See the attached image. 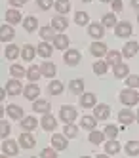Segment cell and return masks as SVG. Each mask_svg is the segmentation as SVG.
Instances as JSON below:
<instances>
[{
    "label": "cell",
    "mask_w": 139,
    "mask_h": 158,
    "mask_svg": "<svg viewBox=\"0 0 139 158\" xmlns=\"http://www.w3.org/2000/svg\"><path fill=\"white\" fill-rule=\"evenodd\" d=\"M118 97L122 101V105H126V107H133L137 101H139V94L135 92V88H126V89H122Z\"/></svg>",
    "instance_id": "6da1fadb"
},
{
    "label": "cell",
    "mask_w": 139,
    "mask_h": 158,
    "mask_svg": "<svg viewBox=\"0 0 139 158\" xmlns=\"http://www.w3.org/2000/svg\"><path fill=\"white\" fill-rule=\"evenodd\" d=\"M59 118H61L63 122H67V124L74 122V118H76V109H74V107H71V105L61 107V110H59Z\"/></svg>",
    "instance_id": "7a4b0ae2"
},
{
    "label": "cell",
    "mask_w": 139,
    "mask_h": 158,
    "mask_svg": "<svg viewBox=\"0 0 139 158\" xmlns=\"http://www.w3.org/2000/svg\"><path fill=\"white\" fill-rule=\"evenodd\" d=\"M63 61L69 65V67H74L80 63V52L78 50H67L65 55H63Z\"/></svg>",
    "instance_id": "3957f363"
},
{
    "label": "cell",
    "mask_w": 139,
    "mask_h": 158,
    "mask_svg": "<svg viewBox=\"0 0 139 158\" xmlns=\"http://www.w3.org/2000/svg\"><path fill=\"white\" fill-rule=\"evenodd\" d=\"M52 147H53V149H57V151H65L67 147H69L67 135H59V133L52 135Z\"/></svg>",
    "instance_id": "277c9868"
},
{
    "label": "cell",
    "mask_w": 139,
    "mask_h": 158,
    "mask_svg": "<svg viewBox=\"0 0 139 158\" xmlns=\"http://www.w3.org/2000/svg\"><path fill=\"white\" fill-rule=\"evenodd\" d=\"M2 152H4L6 156H17V152H19V147H17V143H15V141L6 139V141L2 143Z\"/></svg>",
    "instance_id": "5b68a950"
},
{
    "label": "cell",
    "mask_w": 139,
    "mask_h": 158,
    "mask_svg": "<svg viewBox=\"0 0 139 158\" xmlns=\"http://www.w3.org/2000/svg\"><path fill=\"white\" fill-rule=\"evenodd\" d=\"M132 32H133L132 31V25L126 23V21H124V23H118L116 27H114V35H116L118 38H128Z\"/></svg>",
    "instance_id": "8992f818"
},
{
    "label": "cell",
    "mask_w": 139,
    "mask_h": 158,
    "mask_svg": "<svg viewBox=\"0 0 139 158\" xmlns=\"http://www.w3.org/2000/svg\"><path fill=\"white\" fill-rule=\"evenodd\" d=\"M19 145L23 147V149H32V147L36 145V139H34L29 131H23V133L19 135Z\"/></svg>",
    "instance_id": "52a82bcc"
},
{
    "label": "cell",
    "mask_w": 139,
    "mask_h": 158,
    "mask_svg": "<svg viewBox=\"0 0 139 158\" xmlns=\"http://www.w3.org/2000/svg\"><path fill=\"white\" fill-rule=\"evenodd\" d=\"M14 36H15V31H14V27H11L10 23L0 27V40H2V42H10V40H14Z\"/></svg>",
    "instance_id": "ba28073f"
},
{
    "label": "cell",
    "mask_w": 139,
    "mask_h": 158,
    "mask_svg": "<svg viewBox=\"0 0 139 158\" xmlns=\"http://www.w3.org/2000/svg\"><path fill=\"white\" fill-rule=\"evenodd\" d=\"M88 35L91 38H103V35H105V27H103V23H91L88 27Z\"/></svg>",
    "instance_id": "9c48e42d"
},
{
    "label": "cell",
    "mask_w": 139,
    "mask_h": 158,
    "mask_svg": "<svg viewBox=\"0 0 139 158\" xmlns=\"http://www.w3.org/2000/svg\"><path fill=\"white\" fill-rule=\"evenodd\" d=\"M90 52H91V55H95V57H103V55H105L109 50H107V46H105V42H94L90 46Z\"/></svg>",
    "instance_id": "30bf717a"
},
{
    "label": "cell",
    "mask_w": 139,
    "mask_h": 158,
    "mask_svg": "<svg viewBox=\"0 0 139 158\" xmlns=\"http://www.w3.org/2000/svg\"><path fill=\"white\" fill-rule=\"evenodd\" d=\"M109 114H111V109H109V105H95V109H94V116L97 118V120H107L109 118Z\"/></svg>",
    "instance_id": "8fae6325"
},
{
    "label": "cell",
    "mask_w": 139,
    "mask_h": 158,
    "mask_svg": "<svg viewBox=\"0 0 139 158\" xmlns=\"http://www.w3.org/2000/svg\"><path fill=\"white\" fill-rule=\"evenodd\" d=\"M6 92L10 95H19L23 92V88H21V82L17 80V78H11V80L6 84Z\"/></svg>",
    "instance_id": "7c38bea8"
},
{
    "label": "cell",
    "mask_w": 139,
    "mask_h": 158,
    "mask_svg": "<svg viewBox=\"0 0 139 158\" xmlns=\"http://www.w3.org/2000/svg\"><path fill=\"white\" fill-rule=\"evenodd\" d=\"M69 89H71V94L82 95L84 94V80H82V78H73L71 84H69Z\"/></svg>",
    "instance_id": "4fadbf2b"
},
{
    "label": "cell",
    "mask_w": 139,
    "mask_h": 158,
    "mask_svg": "<svg viewBox=\"0 0 139 158\" xmlns=\"http://www.w3.org/2000/svg\"><path fill=\"white\" fill-rule=\"evenodd\" d=\"M137 52H139V44L137 42H126V46L122 50V55H124V57H128V59H132Z\"/></svg>",
    "instance_id": "5bb4252c"
},
{
    "label": "cell",
    "mask_w": 139,
    "mask_h": 158,
    "mask_svg": "<svg viewBox=\"0 0 139 158\" xmlns=\"http://www.w3.org/2000/svg\"><path fill=\"white\" fill-rule=\"evenodd\" d=\"M38 94H40V88L36 84H29L25 88V94H23V95H25V99H29V101H36Z\"/></svg>",
    "instance_id": "9a60e30c"
},
{
    "label": "cell",
    "mask_w": 139,
    "mask_h": 158,
    "mask_svg": "<svg viewBox=\"0 0 139 158\" xmlns=\"http://www.w3.org/2000/svg\"><path fill=\"white\" fill-rule=\"evenodd\" d=\"M105 152H107V156L118 154V152H120V143H118L116 139H109V141L105 143Z\"/></svg>",
    "instance_id": "2e32d148"
},
{
    "label": "cell",
    "mask_w": 139,
    "mask_h": 158,
    "mask_svg": "<svg viewBox=\"0 0 139 158\" xmlns=\"http://www.w3.org/2000/svg\"><path fill=\"white\" fill-rule=\"evenodd\" d=\"M53 48L55 46H50V44L48 42H40L38 44V55H40V57H44V59H48V57H52V53H53Z\"/></svg>",
    "instance_id": "e0dca14e"
},
{
    "label": "cell",
    "mask_w": 139,
    "mask_h": 158,
    "mask_svg": "<svg viewBox=\"0 0 139 158\" xmlns=\"http://www.w3.org/2000/svg\"><path fill=\"white\" fill-rule=\"evenodd\" d=\"M34 55H36V50H34V46H31V44L23 46V50H21V59H23V61L31 63V61L34 59Z\"/></svg>",
    "instance_id": "ac0fdd59"
},
{
    "label": "cell",
    "mask_w": 139,
    "mask_h": 158,
    "mask_svg": "<svg viewBox=\"0 0 139 158\" xmlns=\"http://www.w3.org/2000/svg\"><path fill=\"white\" fill-rule=\"evenodd\" d=\"M118 122L124 124V126H128V124H133V112L130 109H122L118 112Z\"/></svg>",
    "instance_id": "d6986e66"
},
{
    "label": "cell",
    "mask_w": 139,
    "mask_h": 158,
    "mask_svg": "<svg viewBox=\"0 0 139 158\" xmlns=\"http://www.w3.org/2000/svg\"><path fill=\"white\" fill-rule=\"evenodd\" d=\"M32 110L34 112H42V114H48L50 112V103L46 99H36L34 105H32Z\"/></svg>",
    "instance_id": "ffe728a7"
},
{
    "label": "cell",
    "mask_w": 139,
    "mask_h": 158,
    "mask_svg": "<svg viewBox=\"0 0 139 158\" xmlns=\"http://www.w3.org/2000/svg\"><path fill=\"white\" fill-rule=\"evenodd\" d=\"M40 124H42V130H46V131H52V130H55V126H57V120H55L52 114H44Z\"/></svg>",
    "instance_id": "44dd1931"
},
{
    "label": "cell",
    "mask_w": 139,
    "mask_h": 158,
    "mask_svg": "<svg viewBox=\"0 0 139 158\" xmlns=\"http://www.w3.org/2000/svg\"><path fill=\"white\" fill-rule=\"evenodd\" d=\"M6 112H8V116L11 120H21L23 118V109L19 105H10V107H6Z\"/></svg>",
    "instance_id": "7402d4cb"
},
{
    "label": "cell",
    "mask_w": 139,
    "mask_h": 158,
    "mask_svg": "<svg viewBox=\"0 0 139 158\" xmlns=\"http://www.w3.org/2000/svg\"><path fill=\"white\" fill-rule=\"evenodd\" d=\"M80 107H84V109L95 107V95L94 94H82L80 95Z\"/></svg>",
    "instance_id": "603a6c76"
},
{
    "label": "cell",
    "mask_w": 139,
    "mask_h": 158,
    "mask_svg": "<svg viewBox=\"0 0 139 158\" xmlns=\"http://www.w3.org/2000/svg\"><path fill=\"white\" fill-rule=\"evenodd\" d=\"M52 42H53V46H55L57 50H67V48H69V38H67L65 35H61V32H57L55 38H53Z\"/></svg>",
    "instance_id": "cb8c5ba5"
},
{
    "label": "cell",
    "mask_w": 139,
    "mask_h": 158,
    "mask_svg": "<svg viewBox=\"0 0 139 158\" xmlns=\"http://www.w3.org/2000/svg\"><path fill=\"white\" fill-rule=\"evenodd\" d=\"M40 69H42V76H46V78H53V76H55V73H57L55 65H53V63H50V61L42 63Z\"/></svg>",
    "instance_id": "d4e9b609"
},
{
    "label": "cell",
    "mask_w": 139,
    "mask_h": 158,
    "mask_svg": "<svg viewBox=\"0 0 139 158\" xmlns=\"http://www.w3.org/2000/svg\"><path fill=\"white\" fill-rule=\"evenodd\" d=\"M38 126V122L34 116H27V118H21V128L25 130V131H32L34 128Z\"/></svg>",
    "instance_id": "484cf974"
},
{
    "label": "cell",
    "mask_w": 139,
    "mask_h": 158,
    "mask_svg": "<svg viewBox=\"0 0 139 158\" xmlns=\"http://www.w3.org/2000/svg\"><path fill=\"white\" fill-rule=\"evenodd\" d=\"M107 63H109V65H118V63H122V53H120L118 50L107 52Z\"/></svg>",
    "instance_id": "4316f807"
},
{
    "label": "cell",
    "mask_w": 139,
    "mask_h": 158,
    "mask_svg": "<svg viewBox=\"0 0 139 158\" xmlns=\"http://www.w3.org/2000/svg\"><path fill=\"white\" fill-rule=\"evenodd\" d=\"M36 27H38V21H36V17L29 15L27 19H23V29H25L27 32H32V31H36Z\"/></svg>",
    "instance_id": "83f0119b"
},
{
    "label": "cell",
    "mask_w": 139,
    "mask_h": 158,
    "mask_svg": "<svg viewBox=\"0 0 139 158\" xmlns=\"http://www.w3.org/2000/svg\"><path fill=\"white\" fill-rule=\"evenodd\" d=\"M40 76H42V69H40L38 65H32V67H29V71H27V78H29V80L36 82Z\"/></svg>",
    "instance_id": "f1b7e54d"
},
{
    "label": "cell",
    "mask_w": 139,
    "mask_h": 158,
    "mask_svg": "<svg viewBox=\"0 0 139 158\" xmlns=\"http://www.w3.org/2000/svg\"><path fill=\"white\" fill-rule=\"evenodd\" d=\"M53 8L57 10V14H69V10H71V2H69V0H55Z\"/></svg>",
    "instance_id": "f546056e"
},
{
    "label": "cell",
    "mask_w": 139,
    "mask_h": 158,
    "mask_svg": "<svg viewBox=\"0 0 139 158\" xmlns=\"http://www.w3.org/2000/svg\"><path fill=\"white\" fill-rule=\"evenodd\" d=\"M67 25H69V23H67L65 17H53V19H52V27H53V31H57V32L65 31Z\"/></svg>",
    "instance_id": "4dcf8cb0"
},
{
    "label": "cell",
    "mask_w": 139,
    "mask_h": 158,
    "mask_svg": "<svg viewBox=\"0 0 139 158\" xmlns=\"http://www.w3.org/2000/svg\"><path fill=\"white\" fill-rule=\"evenodd\" d=\"M6 21L10 25H15V23L21 21V14L17 12V10H8V12H6Z\"/></svg>",
    "instance_id": "1f68e13d"
},
{
    "label": "cell",
    "mask_w": 139,
    "mask_h": 158,
    "mask_svg": "<svg viewBox=\"0 0 139 158\" xmlns=\"http://www.w3.org/2000/svg\"><path fill=\"white\" fill-rule=\"evenodd\" d=\"M114 76H116V78H126V76H128V65H126V63H118V65H114Z\"/></svg>",
    "instance_id": "d6a6232c"
},
{
    "label": "cell",
    "mask_w": 139,
    "mask_h": 158,
    "mask_svg": "<svg viewBox=\"0 0 139 158\" xmlns=\"http://www.w3.org/2000/svg\"><path fill=\"white\" fill-rule=\"evenodd\" d=\"M63 82H59V80H52L50 82V86H48V89H50V94H53V95H59V94H63Z\"/></svg>",
    "instance_id": "836d02e7"
},
{
    "label": "cell",
    "mask_w": 139,
    "mask_h": 158,
    "mask_svg": "<svg viewBox=\"0 0 139 158\" xmlns=\"http://www.w3.org/2000/svg\"><path fill=\"white\" fill-rule=\"evenodd\" d=\"M95 126H97V118L95 116H84L82 118V128H86V130H95Z\"/></svg>",
    "instance_id": "e575fe53"
},
{
    "label": "cell",
    "mask_w": 139,
    "mask_h": 158,
    "mask_svg": "<svg viewBox=\"0 0 139 158\" xmlns=\"http://www.w3.org/2000/svg\"><path fill=\"white\" fill-rule=\"evenodd\" d=\"M17 55H19V46H15V44H10V46L6 48V59L14 61Z\"/></svg>",
    "instance_id": "d590c367"
},
{
    "label": "cell",
    "mask_w": 139,
    "mask_h": 158,
    "mask_svg": "<svg viewBox=\"0 0 139 158\" xmlns=\"http://www.w3.org/2000/svg\"><path fill=\"white\" fill-rule=\"evenodd\" d=\"M10 73H11V76H14V78H25L27 76V71L23 69L21 65H11Z\"/></svg>",
    "instance_id": "8d00e7d4"
},
{
    "label": "cell",
    "mask_w": 139,
    "mask_h": 158,
    "mask_svg": "<svg viewBox=\"0 0 139 158\" xmlns=\"http://www.w3.org/2000/svg\"><path fill=\"white\" fill-rule=\"evenodd\" d=\"M126 152H128V156H137L139 154V141H128Z\"/></svg>",
    "instance_id": "74e56055"
},
{
    "label": "cell",
    "mask_w": 139,
    "mask_h": 158,
    "mask_svg": "<svg viewBox=\"0 0 139 158\" xmlns=\"http://www.w3.org/2000/svg\"><path fill=\"white\" fill-rule=\"evenodd\" d=\"M107 69H109V63L105 61H97V63H94V73L95 74H99V76H103V74H107Z\"/></svg>",
    "instance_id": "f35d334b"
},
{
    "label": "cell",
    "mask_w": 139,
    "mask_h": 158,
    "mask_svg": "<svg viewBox=\"0 0 139 158\" xmlns=\"http://www.w3.org/2000/svg\"><path fill=\"white\" fill-rule=\"evenodd\" d=\"M118 21L114 17V14H105L103 15V27H116Z\"/></svg>",
    "instance_id": "ab89813d"
},
{
    "label": "cell",
    "mask_w": 139,
    "mask_h": 158,
    "mask_svg": "<svg viewBox=\"0 0 139 158\" xmlns=\"http://www.w3.org/2000/svg\"><path fill=\"white\" fill-rule=\"evenodd\" d=\"M88 19H90V15L86 12H76L74 14V23L76 25H88Z\"/></svg>",
    "instance_id": "60d3db41"
},
{
    "label": "cell",
    "mask_w": 139,
    "mask_h": 158,
    "mask_svg": "<svg viewBox=\"0 0 139 158\" xmlns=\"http://www.w3.org/2000/svg\"><path fill=\"white\" fill-rule=\"evenodd\" d=\"M40 38L42 40H53L55 35H53V27H42L40 31Z\"/></svg>",
    "instance_id": "b9f144b4"
},
{
    "label": "cell",
    "mask_w": 139,
    "mask_h": 158,
    "mask_svg": "<svg viewBox=\"0 0 139 158\" xmlns=\"http://www.w3.org/2000/svg\"><path fill=\"white\" fill-rule=\"evenodd\" d=\"M103 139H105V133H103V131H95V130H91V133H90V141L94 143V145H99Z\"/></svg>",
    "instance_id": "7bdbcfd3"
},
{
    "label": "cell",
    "mask_w": 139,
    "mask_h": 158,
    "mask_svg": "<svg viewBox=\"0 0 139 158\" xmlns=\"http://www.w3.org/2000/svg\"><path fill=\"white\" fill-rule=\"evenodd\" d=\"M65 135H67V137H76V135H78V128L74 126V124L71 122V124H67V126H65Z\"/></svg>",
    "instance_id": "ee69618b"
},
{
    "label": "cell",
    "mask_w": 139,
    "mask_h": 158,
    "mask_svg": "<svg viewBox=\"0 0 139 158\" xmlns=\"http://www.w3.org/2000/svg\"><path fill=\"white\" fill-rule=\"evenodd\" d=\"M105 135H107L109 139H116V137H118V128L111 124V126H107V128H105Z\"/></svg>",
    "instance_id": "f6af8a7d"
},
{
    "label": "cell",
    "mask_w": 139,
    "mask_h": 158,
    "mask_svg": "<svg viewBox=\"0 0 139 158\" xmlns=\"http://www.w3.org/2000/svg\"><path fill=\"white\" fill-rule=\"evenodd\" d=\"M126 84H128V88H139V76H128L126 78Z\"/></svg>",
    "instance_id": "bcb514c9"
},
{
    "label": "cell",
    "mask_w": 139,
    "mask_h": 158,
    "mask_svg": "<svg viewBox=\"0 0 139 158\" xmlns=\"http://www.w3.org/2000/svg\"><path fill=\"white\" fill-rule=\"evenodd\" d=\"M8 133H10V124L8 122H0V135H2V137H8Z\"/></svg>",
    "instance_id": "7dc6e473"
},
{
    "label": "cell",
    "mask_w": 139,
    "mask_h": 158,
    "mask_svg": "<svg viewBox=\"0 0 139 158\" xmlns=\"http://www.w3.org/2000/svg\"><path fill=\"white\" fill-rule=\"evenodd\" d=\"M53 4H55L53 0H38V8L40 10H50Z\"/></svg>",
    "instance_id": "c3c4849f"
},
{
    "label": "cell",
    "mask_w": 139,
    "mask_h": 158,
    "mask_svg": "<svg viewBox=\"0 0 139 158\" xmlns=\"http://www.w3.org/2000/svg\"><path fill=\"white\" fill-rule=\"evenodd\" d=\"M42 156L44 158H55L57 156V149H44L42 151Z\"/></svg>",
    "instance_id": "681fc988"
},
{
    "label": "cell",
    "mask_w": 139,
    "mask_h": 158,
    "mask_svg": "<svg viewBox=\"0 0 139 158\" xmlns=\"http://www.w3.org/2000/svg\"><path fill=\"white\" fill-rule=\"evenodd\" d=\"M111 4H112V10H114V12H122V8H124V6H122V0H112Z\"/></svg>",
    "instance_id": "f907efd6"
},
{
    "label": "cell",
    "mask_w": 139,
    "mask_h": 158,
    "mask_svg": "<svg viewBox=\"0 0 139 158\" xmlns=\"http://www.w3.org/2000/svg\"><path fill=\"white\" fill-rule=\"evenodd\" d=\"M10 4H11V6H17V8H19V6H23V4H25V0H10Z\"/></svg>",
    "instance_id": "816d5d0a"
},
{
    "label": "cell",
    "mask_w": 139,
    "mask_h": 158,
    "mask_svg": "<svg viewBox=\"0 0 139 158\" xmlns=\"http://www.w3.org/2000/svg\"><path fill=\"white\" fill-rule=\"evenodd\" d=\"M132 6H133L135 10H139V0H132Z\"/></svg>",
    "instance_id": "f5cc1de1"
},
{
    "label": "cell",
    "mask_w": 139,
    "mask_h": 158,
    "mask_svg": "<svg viewBox=\"0 0 139 158\" xmlns=\"http://www.w3.org/2000/svg\"><path fill=\"white\" fill-rule=\"evenodd\" d=\"M101 2H112V0H101Z\"/></svg>",
    "instance_id": "db71d44e"
},
{
    "label": "cell",
    "mask_w": 139,
    "mask_h": 158,
    "mask_svg": "<svg viewBox=\"0 0 139 158\" xmlns=\"http://www.w3.org/2000/svg\"><path fill=\"white\" fill-rule=\"evenodd\" d=\"M137 124H139V110H137Z\"/></svg>",
    "instance_id": "11a10c76"
},
{
    "label": "cell",
    "mask_w": 139,
    "mask_h": 158,
    "mask_svg": "<svg viewBox=\"0 0 139 158\" xmlns=\"http://www.w3.org/2000/svg\"><path fill=\"white\" fill-rule=\"evenodd\" d=\"M82 2H86V4H88V2H91V0H82Z\"/></svg>",
    "instance_id": "9f6ffc18"
},
{
    "label": "cell",
    "mask_w": 139,
    "mask_h": 158,
    "mask_svg": "<svg viewBox=\"0 0 139 158\" xmlns=\"http://www.w3.org/2000/svg\"><path fill=\"white\" fill-rule=\"evenodd\" d=\"M137 23H139V15H137Z\"/></svg>",
    "instance_id": "6f0895ef"
},
{
    "label": "cell",
    "mask_w": 139,
    "mask_h": 158,
    "mask_svg": "<svg viewBox=\"0 0 139 158\" xmlns=\"http://www.w3.org/2000/svg\"><path fill=\"white\" fill-rule=\"evenodd\" d=\"M25 2H29V0H25Z\"/></svg>",
    "instance_id": "680465c9"
}]
</instances>
